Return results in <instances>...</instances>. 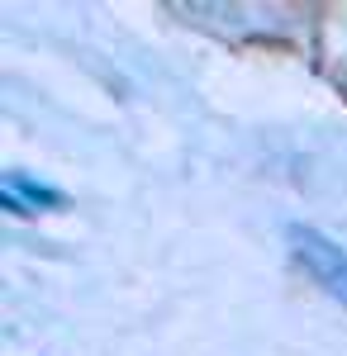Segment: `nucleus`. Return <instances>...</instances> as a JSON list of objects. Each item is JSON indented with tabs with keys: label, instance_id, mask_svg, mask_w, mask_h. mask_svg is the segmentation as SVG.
<instances>
[{
	"label": "nucleus",
	"instance_id": "f257e3e1",
	"mask_svg": "<svg viewBox=\"0 0 347 356\" xmlns=\"http://www.w3.org/2000/svg\"><path fill=\"white\" fill-rule=\"evenodd\" d=\"M291 252H295V261L314 275V285L323 295L347 304V247L343 243H333L328 233L309 228V223H291Z\"/></svg>",
	"mask_w": 347,
	"mask_h": 356
},
{
	"label": "nucleus",
	"instance_id": "f03ea898",
	"mask_svg": "<svg viewBox=\"0 0 347 356\" xmlns=\"http://www.w3.org/2000/svg\"><path fill=\"white\" fill-rule=\"evenodd\" d=\"M0 204L10 214H48V209H67V195L43 186V181H29L24 171H5L0 181Z\"/></svg>",
	"mask_w": 347,
	"mask_h": 356
}]
</instances>
